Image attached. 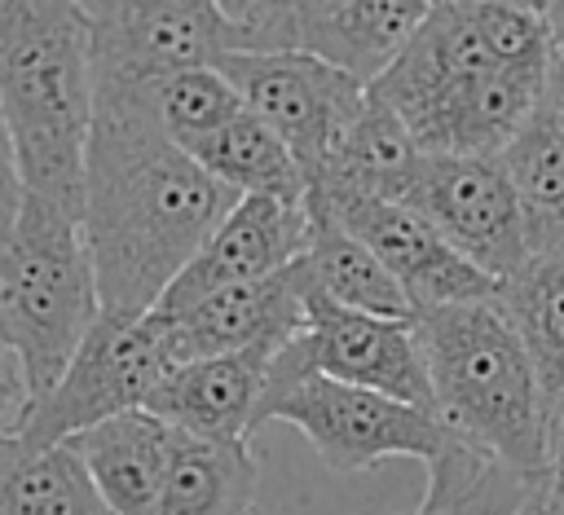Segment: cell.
Instances as JSON below:
<instances>
[{
    "label": "cell",
    "mask_w": 564,
    "mask_h": 515,
    "mask_svg": "<svg viewBox=\"0 0 564 515\" xmlns=\"http://www.w3.org/2000/svg\"><path fill=\"white\" fill-rule=\"evenodd\" d=\"M234 202L238 194L167 136L145 84L97 79L79 233L101 313H154Z\"/></svg>",
    "instance_id": "6da1fadb"
},
{
    "label": "cell",
    "mask_w": 564,
    "mask_h": 515,
    "mask_svg": "<svg viewBox=\"0 0 564 515\" xmlns=\"http://www.w3.org/2000/svg\"><path fill=\"white\" fill-rule=\"evenodd\" d=\"M0 110L26 194L79 220L97 114L93 40L79 4L0 0Z\"/></svg>",
    "instance_id": "7a4b0ae2"
},
{
    "label": "cell",
    "mask_w": 564,
    "mask_h": 515,
    "mask_svg": "<svg viewBox=\"0 0 564 515\" xmlns=\"http://www.w3.org/2000/svg\"><path fill=\"white\" fill-rule=\"evenodd\" d=\"M432 409L445 431L511 471L546 475V418L551 396L538 365L494 299L445 304L414 317Z\"/></svg>",
    "instance_id": "3957f363"
},
{
    "label": "cell",
    "mask_w": 564,
    "mask_h": 515,
    "mask_svg": "<svg viewBox=\"0 0 564 515\" xmlns=\"http://www.w3.org/2000/svg\"><path fill=\"white\" fill-rule=\"evenodd\" d=\"M0 308L31 405L66 374L101 317L97 273L70 211L35 194L22 198L13 229L0 238Z\"/></svg>",
    "instance_id": "277c9868"
},
{
    "label": "cell",
    "mask_w": 564,
    "mask_h": 515,
    "mask_svg": "<svg viewBox=\"0 0 564 515\" xmlns=\"http://www.w3.org/2000/svg\"><path fill=\"white\" fill-rule=\"evenodd\" d=\"M300 335L282 343L269 361L256 427L264 423L300 427V436L317 449V458L339 475L379 467L388 458H414V462L441 458L449 431L432 409L317 374Z\"/></svg>",
    "instance_id": "5b68a950"
},
{
    "label": "cell",
    "mask_w": 564,
    "mask_h": 515,
    "mask_svg": "<svg viewBox=\"0 0 564 515\" xmlns=\"http://www.w3.org/2000/svg\"><path fill=\"white\" fill-rule=\"evenodd\" d=\"M176 370L172 330L159 313H101L66 374L22 409L13 440L26 449H57L88 427L145 409L154 387Z\"/></svg>",
    "instance_id": "8992f818"
},
{
    "label": "cell",
    "mask_w": 564,
    "mask_h": 515,
    "mask_svg": "<svg viewBox=\"0 0 564 515\" xmlns=\"http://www.w3.org/2000/svg\"><path fill=\"white\" fill-rule=\"evenodd\" d=\"M551 53V31L542 4L507 0H445L427 4L414 40L401 57L370 84V92L401 119L432 97L489 75L511 62H542Z\"/></svg>",
    "instance_id": "52a82bcc"
},
{
    "label": "cell",
    "mask_w": 564,
    "mask_h": 515,
    "mask_svg": "<svg viewBox=\"0 0 564 515\" xmlns=\"http://www.w3.org/2000/svg\"><path fill=\"white\" fill-rule=\"evenodd\" d=\"M216 70L238 88L242 106L291 150L313 185L370 101V88L308 53H229Z\"/></svg>",
    "instance_id": "ba28073f"
},
{
    "label": "cell",
    "mask_w": 564,
    "mask_h": 515,
    "mask_svg": "<svg viewBox=\"0 0 564 515\" xmlns=\"http://www.w3.org/2000/svg\"><path fill=\"white\" fill-rule=\"evenodd\" d=\"M93 40V75L154 84L216 66L229 48L225 13L212 0H93L79 4Z\"/></svg>",
    "instance_id": "9c48e42d"
},
{
    "label": "cell",
    "mask_w": 564,
    "mask_h": 515,
    "mask_svg": "<svg viewBox=\"0 0 564 515\" xmlns=\"http://www.w3.org/2000/svg\"><path fill=\"white\" fill-rule=\"evenodd\" d=\"M308 207L335 216L357 242L370 246V255L392 273V282L405 291L414 313L445 308V304H485L498 295V282L467 264L414 207L339 194V189H308Z\"/></svg>",
    "instance_id": "30bf717a"
},
{
    "label": "cell",
    "mask_w": 564,
    "mask_h": 515,
    "mask_svg": "<svg viewBox=\"0 0 564 515\" xmlns=\"http://www.w3.org/2000/svg\"><path fill=\"white\" fill-rule=\"evenodd\" d=\"M405 207H414L467 264L494 282H507L529 260L524 220L498 158L427 154Z\"/></svg>",
    "instance_id": "8fae6325"
},
{
    "label": "cell",
    "mask_w": 564,
    "mask_h": 515,
    "mask_svg": "<svg viewBox=\"0 0 564 515\" xmlns=\"http://www.w3.org/2000/svg\"><path fill=\"white\" fill-rule=\"evenodd\" d=\"M308 286V282H304ZM304 348L317 374L432 409V379L414 321L370 317L304 291ZM436 414V409H432Z\"/></svg>",
    "instance_id": "7c38bea8"
},
{
    "label": "cell",
    "mask_w": 564,
    "mask_h": 515,
    "mask_svg": "<svg viewBox=\"0 0 564 515\" xmlns=\"http://www.w3.org/2000/svg\"><path fill=\"white\" fill-rule=\"evenodd\" d=\"M304 251H308V211L278 202V198L247 194L212 229V238L198 246V255L185 264V273L167 286V295L159 299L154 313L172 317L216 291L273 277L282 269H291Z\"/></svg>",
    "instance_id": "4fadbf2b"
},
{
    "label": "cell",
    "mask_w": 564,
    "mask_h": 515,
    "mask_svg": "<svg viewBox=\"0 0 564 515\" xmlns=\"http://www.w3.org/2000/svg\"><path fill=\"white\" fill-rule=\"evenodd\" d=\"M546 101V57L542 62H511L489 75H476L401 123L414 132L423 154H454V158H498L520 128Z\"/></svg>",
    "instance_id": "5bb4252c"
},
{
    "label": "cell",
    "mask_w": 564,
    "mask_h": 515,
    "mask_svg": "<svg viewBox=\"0 0 564 515\" xmlns=\"http://www.w3.org/2000/svg\"><path fill=\"white\" fill-rule=\"evenodd\" d=\"M304 273L300 260L273 277L247 282L216 291L185 313L163 317L172 330V352L176 365L203 361V357H225V352H247V348H282L304 330Z\"/></svg>",
    "instance_id": "9a60e30c"
},
{
    "label": "cell",
    "mask_w": 564,
    "mask_h": 515,
    "mask_svg": "<svg viewBox=\"0 0 564 515\" xmlns=\"http://www.w3.org/2000/svg\"><path fill=\"white\" fill-rule=\"evenodd\" d=\"M273 352L278 348H247L185 361L154 387L145 409L185 436L216 445H251Z\"/></svg>",
    "instance_id": "2e32d148"
},
{
    "label": "cell",
    "mask_w": 564,
    "mask_h": 515,
    "mask_svg": "<svg viewBox=\"0 0 564 515\" xmlns=\"http://www.w3.org/2000/svg\"><path fill=\"white\" fill-rule=\"evenodd\" d=\"M427 18V0H286L291 53L361 79L366 88L401 57Z\"/></svg>",
    "instance_id": "e0dca14e"
},
{
    "label": "cell",
    "mask_w": 564,
    "mask_h": 515,
    "mask_svg": "<svg viewBox=\"0 0 564 515\" xmlns=\"http://www.w3.org/2000/svg\"><path fill=\"white\" fill-rule=\"evenodd\" d=\"M172 440L176 431L163 418H154L150 409H132L79 431L75 440H66V449L88 467L97 493L115 515H150L172 462Z\"/></svg>",
    "instance_id": "ac0fdd59"
},
{
    "label": "cell",
    "mask_w": 564,
    "mask_h": 515,
    "mask_svg": "<svg viewBox=\"0 0 564 515\" xmlns=\"http://www.w3.org/2000/svg\"><path fill=\"white\" fill-rule=\"evenodd\" d=\"M423 158L427 154L419 150V141L401 123V114L370 92L366 110L344 132V141L335 145V154L326 158V167L313 185L339 189V194H361V198H383V202H405Z\"/></svg>",
    "instance_id": "d6986e66"
},
{
    "label": "cell",
    "mask_w": 564,
    "mask_h": 515,
    "mask_svg": "<svg viewBox=\"0 0 564 515\" xmlns=\"http://www.w3.org/2000/svg\"><path fill=\"white\" fill-rule=\"evenodd\" d=\"M308 251L300 255V273L308 282V291L326 295L339 308L352 313H370V317H397V321H414V304L405 299V291L392 282V273L370 255L366 242H357L335 216L308 207Z\"/></svg>",
    "instance_id": "ffe728a7"
},
{
    "label": "cell",
    "mask_w": 564,
    "mask_h": 515,
    "mask_svg": "<svg viewBox=\"0 0 564 515\" xmlns=\"http://www.w3.org/2000/svg\"><path fill=\"white\" fill-rule=\"evenodd\" d=\"M256 489L260 467L251 445H216L176 431L150 515H256Z\"/></svg>",
    "instance_id": "44dd1931"
},
{
    "label": "cell",
    "mask_w": 564,
    "mask_h": 515,
    "mask_svg": "<svg viewBox=\"0 0 564 515\" xmlns=\"http://www.w3.org/2000/svg\"><path fill=\"white\" fill-rule=\"evenodd\" d=\"M212 180H220L225 189H234L238 198L260 194V198H278L291 207H304L308 180L300 172V163L291 158V150L242 106L229 123H220L216 132L181 145Z\"/></svg>",
    "instance_id": "7402d4cb"
},
{
    "label": "cell",
    "mask_w": 564,
    "mask_h": 515,
    "mask_svg": "<svg viewBox=\"0 0 564 515\" xmlns=\"http://www.w3.org/2000/svg\"><path fill=\"white\" fill-rule=\"evenodd\" d=\"M0 515H115L88 467L66 449H26L0 431Z\"/></svg>",
    "instance_id": "603a6c76"
},
{
    "label": "cell",
    "mask_w": 564,
    "mask_h": 515,
    "mask_svg": "<svg viewBox=\"0 0 564 515\" xmlns=\"http://www.w3.org/2000/svg\"><path fill=\"white\" fill-rule=\"evenodd\" d=\"M494 304L524 339L546 396L564 392V242L529 255L507 282H498Z\"/></svg>",
    "instance_id": "cb8c5ba5"
},
{
    "label": "cell",
    "mask_w": 564,
    "mask_h": 515,
    "mask_svg": "<svg viewBox=\"0 0 564 515\" xmlns=\"http://www.w3.org/2000/svg\"><path fill=\"white\" fill-rule=\"evenodd\" d=\"M498 163L511 180L529 255L560 246L564 242V132L546 106L520 128V136L498 154Z\"/></svg>",
    "instance_id": "d4e9b609"
},
{
    "label": "cell",
    "mask_w": 564,
    "mask_h": 515,
    "mask_svg": "<svg viewBox=\"0 0 564 515\" xmlns=\"http://www.w3.org/2000/svg\"><path fill=\"white\" fill-rule=\"evenodd\" d=\"M542 475L511 471L507 462L449 436L441 458L427 462V489L414 515H520Z\"/></svg>",
    "instance_id": "484cf974"
},
{
    "label": "cell",
    "mask_w": 564,
    "mask_h": 515,
    "mask_svg": "<svg viewBox=\"0 0 564 515\" xmlns=\"http://www.w3.org/2000/svg\"><path fill=\"white\" fill-rule=\"evenodd\" d=\"M150 106L159 114V123L167 128V136L176 145H189L207 132H216L220 123H229L242 110L238 88L216 70V66H198V70H181L167 79L145 84Z\"/></svg>",
    "instance_id": "4316f807"
},
{
    "label": "cell",
    "mask_w": 564,
    "mask_h": 515,
    "mask_svg": "<svg viewBox=\"0 0 564 515\" xmlns=\"http://www.w3.org/2000/svg\"><path fill=\"white\" fill-rule=\"evenodd\" d=\"M22 198H26V185H22L13 136H9V123H4V110H0V238L13 229V220L22 211Z\"/></svg>",
    "instance_id": "83f0119b"
},
{
    "label": "cell",
    "mask_w": 564,
    "mask_h": 515,
    "mask_svg": "<svg viewBox=\"0 0 564 515\" xmlns=\"http://www.w3.org/2000/svg\"><path fill=\"white\" fill-rule=\"evenodd\" d=\"M26 409V383L18 374V361L0 357V431H13Z\"/></svg>",
    "instance_id": "f1b7e54d"
},
{
    "label": "cell",
    "mask_w": 564,
    "mask_h": 515,
    "mask_svg": "<svg viewBox=\"0 0 564 515\" xmlns=\"http://www.w3.org/2000/svg\"><path fill=\"white\" fill-rule=\"evenodd\" d=\"M564 467V392L551 401V418H546V471Z\"/></svg>",
    "instance_id": "f546056e"
},
{
    "label": "cell",
    "mask_w": 564,
    "mask_h": 515,
    "mask_svg": "<svg viewBox=\"0 0 564 515\" xmlns=\"http://www.w3.org/2000/svg\"><path fill=\"white\" fill-rule=\"evenodd\" d=\"M542 106L551 110V119L564 132V62H551V53H546V101Z\"/></svg>",
    "instance_id": "4dcf8cb0"
},
{
    "label": "cell",
    "mask_w": 564,
    "mask_h": 515,
    "mask_svg": "<svg viewBox=\"0 0 564 515\" xmlns=\"http://www.w3.org/2000/svg\"><path fill=\"white\" fill-rule=\"evenodd\" d=\"M520 515H564V506H560V497H555V489H551V480H546V475L533 484V493L524 497Z\"/></svg>",
    "instance_id": "1f68e13d"
},
{
    "label": "cell",
    "mask_w": 564,
    "mask_h": 515,
    "mask_svg": "<svg viewBox=\"0 0 564 515\" xmlns=\"http://www.w3.org/2000/svg\"><path fill=\"white\" fill-rule=\"evenodd\" d=\"M546 13V31H551V62H564V0L542 4Z\"/></svg>",
    "instance_id": "d6a6232c"
},
{
    "label": "cell",
    "mask_w": 564,
    "mask_h": 515,
    "mask_svg": "<svg viewBox=\"0 0 564 515\" xmlns=\"http://www.w3.org/2000/svg\"><path fill=\"white\" fill-rule=\"evenodd\" d=\"M0 357H9V335H4V308H0ZM13 361V357H9Z\"/></svg>",
    "instance_id": "836d02e7"
}]
</instances>
